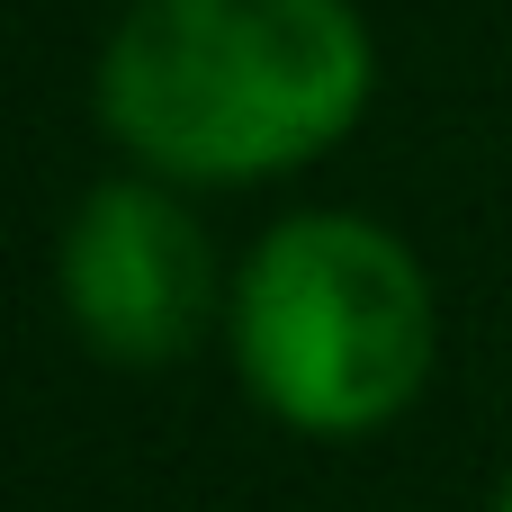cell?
<instances>
[{"instance_id": "3", "label": "cell", "mask_w": 512, "mask_h": 512, "mask_svg": "<svg viewBox=\"0 0 512 512\" xmlns=\"http://www.w3.org/2000/svg\"><path fill=\"white\" fill-rule=\"evenodd\" d=\"M63 306L108 360H180L216 315V252L198 216L144 180H108L81 198L63 234Z\"/></svg>"}, {"instance_id": "1", "label": "cell", "mask_w": 512, "mask_h": 512, "mask_svg": "<svg viewBox=\"0 0 512 512\" xmlns=\"http://www.w3.org/2000/svg\"><path fill=\"white\" fill-rule=\"evenodd\" d=\"M369 27L342 0H144L99 63V117L180 180H261L369 108Z\"/></svg>"}, {"instance_id": "4", "label": "cell", "mask_w": 512, "mask_h": 512, "mask_svg": "<svg viewBox=\"0 0 512 512\" xmlns=\"http://www.w3.org/2000/svg\"><path fill=\"white\" fill-rule=\"evenodd\" d=\"M495 512H512V486H504V495H495Z\"/></svg>"}, {"instance_id": "2", "label": "cell", "mask_w": 512, "mask_h": 512, "mask_svg": "<svg viewBox=\"0 0 512 512\" xmlns=\"http://www.w3.org/2000/svg\"><path fill=\"white\" fill-rule=\"evenodd\" d=\"M234 360L297 432H369L432 378V279L387 225L288 216L234 288Z\"/></svg>"}]
</instances>
